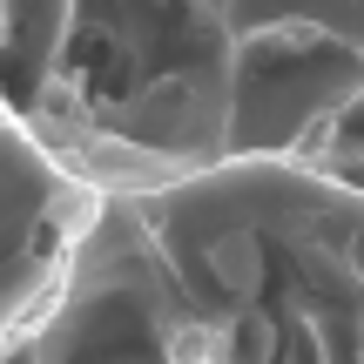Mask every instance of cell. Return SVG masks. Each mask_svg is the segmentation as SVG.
Instances as JSON below:
<instances>
[{"instance_id": "7a4b0ae2", "label": "cell", "mask_w": 364, "mask_h": 364, "mask_svg": "<svg viewBox=\"0 0 364 364\" xmlns=\"http://www.w3.org/2000/svg\"><path fill=\"white\" fill-rule=\"evenodd\" d=\"M68 21H75V0H7L0 7V108L7 115H34V102L48 95L68 48Z\"/></svg>"}, {"instance_id": "6da1fadb", "label": "cell", "mask_w": 364, "mask_h": 364, "mask_svg": "<svg viewBox=\"0 0 364 364\" xmlns=\"http://www.w3.org/2000/svg\"><path fill=\"white\" fill-rule=\"evenodd\" d=\"M95 209L102 189L0 108V351L27 344L54 311Z\"/></svg>"}]
</instances>
